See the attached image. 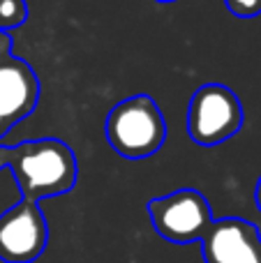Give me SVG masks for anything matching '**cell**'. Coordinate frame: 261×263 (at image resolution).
I'll return each instance as SVG.
<instances>
[{
    "label": "cell",
    "mask_w": 261,
    "mask_h": 263,
    "mask_svg": "<svg viewBox=\"0 0 261 263\" xmlns=\"http://www.w3.org/2000/svg\"><path fill=\"white\" fill-rule=\"evenodd\" d=\"M5 166L12 171L21 199L35 203L49 196L67 194L79 176L72 148L58 139L5 145Z\"/></svg>",
    "instance_id": "6da1fadb"
},
{
    "label": "cell",
    "mask_w": 261,
    "mask_h": 263,
    "mask_svg": "<svg viewBox=\"0 0 261 263\" xmlns=\"http://www.w3.org/2000/svg\"><path fill=\"white\" fill-rule=\"evenodd\" d=\"M106 141L125 159H143L164 145L166 123L151 95H134L106 114Z\"/></svg>",
    "instance_id": "7a4b0ae2"
},
{
    "label": "cell",
    "mask_w": 261,
    "mask_h": 263,
    "mask_svg": "<svg viewBox=\"0 0 261 263\" xmlns=\"http://www.w3.org/2000/svg\"><path fill=\"white\" fill-rule=\"evenodd\" d=\"M243 104L231 88L222 83H206L192 95L188 106V134L197 145L213 148L243 127Z\"/></svg>",
    "instance_id": "3957f363"
},
{
    "label": "cell",
    "mask_w": 261,
    "mask_h": 263,
    "mask_svg": "<svg viewBox=\"0 0 261 263\" xmlns=\"http://www.w3.org/2000/svg\"><path fill=\"white\" fill-rule=\"evenodd\" d=\"M146 210L155 231L176 245L199 242L213 224V213L206 196L190 187L148 201Z\"/></svg>",
    "instance_id": "277c9868"
},
{
    "label": "cell",
    "mask_w": 261,
    "mask_h": 263,
    "mask_svg": "<svg viewBox=\"0 0 261 263\" xmlns=\"http://www.w3.org/2000/svg\"><path fill=\"white\" fill-rule=\"evenodd\" d=\"M49 240V229L40 203L16 201L0 213V261L32 263L42 256Z\"/></svg>",
    "instance_id": "5b68a950"
},
{
    "label": "cell",
    "mask_w": 261,
    "mask_h": 263,
    "mask_svg": "<svg viewBox=\"0 0 261 263\" xmlns=\"http://www.w3.org/2000/svg\"><path fill=\"white\" fill-rule=\"evenodd\" d=\"M40 100V79L32 67L12 53L0 55V141L14 125L35 111ZM3 145V143H0Z\"/></svg>",
    "instance_id": "8992f818"
},
{
    "label": "cell",
    "mask_w": 261,
    "mask_h": 263,
    "mask_svg": "<svg viewBox=\"0 0 261 263\" xmlns=\"http://www.w3.org/2000/svg\"><path fill=\"white\" fill-rule=\"evenodd\" d=\"M199 245L206 263H261V236L248 219H213Z\"/></svg>",
    "instance_id": "52a82bcc"
},
{
    "label": "cell",
    "mask_w": 261,
    "mask_h": 263,
    "mask_svg": "<svg viewBox=\"0 0 261 263\" xmlns=\"http://www.w3.org/2000/svg\"><path fill=\"white\" fill-rule=\"evenodd\" d=\"M28 18L26 0H0V32L21 26Z\"/></svg>",
    "instance_id": "ba28073f"
},
{
    "label": "cell",
    "mask_w": 261,
    "mask_h": 263,
    "mask_svg": "<svg viewBox=\"0 0 261 263\" xmlns=\"http://www.w3.org/2000/svg\"><path fill=\"white\" fill-rule=\"evenodd\" d=\"M225 5L238 18H254L261 14V0H225Z\"/></svg>",
    "instance_id": "9c48e42d"
},
{
    "label": "cell",
    "mask_w": 261,
    "mask_h": 263,
    "mask_svg": "<svg viewBox=\"0 0 261 263\" xmlns=\"http://www.w3.org/2000/svg\"><path fill=\"white\" fill-rule=\"evenodd\" d=\"M254 203H257V208H259V213H261V178H259V182H257V190H254Z\"/></svg>",
    "instance_id": "30bf717a"
},
{
    "label": "cell",
    "mask_w": 261,
    "mask_h": 263,
    "mask_svg": "<svg viewBox=\"0 0 261 263\" xmlns=\"http://www.w3.org/2000/svg\"><path fill=\"white\" fill-rule=\"evenodd\" d=\"M5 166V145H0V168Z\"/></svg>",
    "instance_id": "8fae6325"
},
{
    "label": "cell",
    "mask_w": 261,
    "mask_h": 263,
    "mask_svg": "<svg viewBox=\"0 0 261 263\" xmlns=\"http://www.w3.org/2000/svg\"><path fill=\"white\" fill-rule=\"evenodd\" d=\"M157 3H176V0H157Z\"/></svg>",
    "instance_id": "7c38bea8"
}]
</instances>
